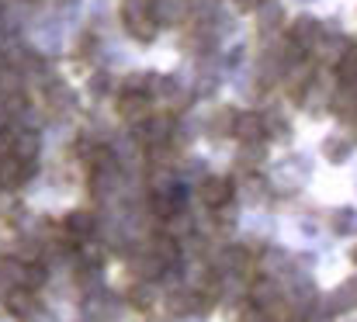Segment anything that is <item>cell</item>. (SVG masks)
<instances>
[{
    "instance_id": "1",
    "label": "cell",
    "mask_w": 357,
    "mask_h": 322,
    "mask_svg": "<svg viewBox=\"0 0 357 322\" xmlns=\"http://www.w3.org/2000/svg\"><path fill=\"white\" fill-rule=\"evenodd\" d=\"M233 194H236V184H233L229 177H205L202 187H198L202 205L212 208V212H222V208L233 201Z\"/></svg>"
},
{
    "instance_id": "2",
    "label": "cell",
    "mask_w": 357,
    "mask_h": 322,
    "mask_svg": "<svg viewBox=\"0 0 357 322\" xmlns=\"http://www.w3.org/2000/svg\"><path fill=\"white\" fill-rule=\"evenodd\" d=\"M115 107H119V114L125 121H146V114H149V94H146V91H135V87L128 84L119 94Z\"/></svg>"
},
{
    "instance_id": "3",
    "label": "cell",
    "mask_w": 357,
    "mask_h": 322,
    "mask_svg": "<svg viewBox=\"0 0 357 322\" xmlns=\"http://www.w3.org/2000/svg\"><path fill=\"white\" fill-rule=\"evenodd\" d=\"M28 177H31V160H21L14 153L0 160V187H21Z\"/></svg>"
},
{
    "instance_id": "4",
    "label": "cell",
    "mask_w": 357,
    "mask_h": 322,
    "mask_svg": "<svg viewBox=\"0 0 357 322\" xmlns=\"http://www.w3.org/2000/svg\"><path fill=\"white\" fill-rule=\"evenodd\" d=\"M288 38L302 49V52H312V49H319V42H323V35H319V24L312 21V17H298L291 28H288Z\"/></svg>"
},
{
    "instance_id": "5",
    "label": "cell",
    "mask_w": 357,
    "mask_h": 322,
    "mask_svg": "<svg viewBox=\"0 0 357 322\" xmlns=\"http://www.w3.org/2000/svg\"><path fill=\"white\" fill-rule=\"evenodd\" d=\"M233 135H236L239 142H246V146H257L260 139H267V118L264 114H253V111L250 114H239Z\"/></svg>"
},
{
    "instance_id": "6",
    "label": "cell",
    "mask_w": 357,
    "mask_h": 322,
    "mask_svg": "<svg viewBox=\"0 0 357 322\" xmlns=\"http://www.w3.org/2000/svg\"><path fill=\"white\" fill-rule=\"evenodd\" d=\"M170 132H174L170 118H149V121H142V128H139V142H146V146H167Z\"/></svg>"
},
{
    "instance_id": "7",
    "label": "cell",
    "mask_w": 357,
    "mask_h": 322,
    "mask_svg": "<svg viewBox=\"0 0 357 322\" xmlns=\"http://www.w3.org/2000/svg\"><path fill=\"white\" fill-rule=\"evenodd\" d=\"M84 163H87V170H91V174H108V170H112V163H115V156H112V149H108V146H91V149L84 153Z\"/></svg>"
},
{
    "instance_id": "8",
    "label": "cell",
    "mask_w": 357,
    "mask_h": 322,
    "mask_svg": "<svg viewBox=\"0 0 357 322\" xmlns=\"http://www.w3.org/2000/svg\"><path fill=\"white\" fill-rule=\"evenodd\" d=\"M91 232H94V218L87 212H77L66 218V236H70V239L84 243V239H91Z\"/></svg>"
},
{
    "instance_id": "9",
    "label": "cell",
    "mask_w": 357,
    "mask_h": 322,
    "mask_svg": "<svg viewBox=\"0 0 357 322\" xmlns=\"http://www.w3.org/2000/svg\"><path fill=\"white\" fill-rule=\"evenodd\" d=\"M31 302H35V291H28V288H10V291L3 295V305H7L14 316H28Z\"/></svg>"
},
{
    "instance_id": "10",
    "label": "cell",
    "mask_w": 357,
    "mask_h": 322,
    "mask_svg": "<svg viewBox=\"0 0 357 322\" xmlns=\"http://www.w3.org/2000/svg\"><path fill=\"white\" fill-rule=\"evenodd\" d=\"M337 77H340V84H354L357 80V42H351L344 49V56L337 59Z\"/></svg>"
},
{
    "instance_id": "11",
    "label": "cell",
    "mask_w": 357,
    "mask_h": 322,
    "mask_svg": "<svg viewBox=\"0 0 357 322\" xmlns=\"http://www.w3.org/2000/svg\"><path fill=\"white\" fill-rule=\"evenodd\" d=\"M323 153H326V160H330V163H344V160L351 156V142H347V139L330 135V139L323 142Z\"/></svg>"
},
{
    "instance_id": "12",
    "label": "cell",
    "mask_w": 357,
    "mask_h": 322,
    "mask_svg": "<svg viewBox=\"0 0 357 322\" xmlns=\"http://www.w3.org/2000/svg\"><path fill=\"white\" fill-rule=\"evenodd\" d=\"M153 253H156L163 263H174V260H177V253H181V246H177V239H174V236H163V232H160V236H156V243H153Z\"/></svg>"
},
{
    "instance_id": "13",
    "label": "cell",
    "mask_w": 357,
    "mask_h": 322,
    "mask_svg": "<svg viewBox=\"0 0 357 322\" xmlns=\"http://www.w3.org/2000/svg\"><path fill=\"white\" fill-rule=\"evenodd\" d=\"M35 153H38V135H35V132H21V135H14V156L31 160Z\"/></svg>"
},
{
    "instance_id": "14",
    "label": "cell",
    "mask_w": 357,
    "mask_h": 322,
    "mask_svg": "<svg viewBox=\"0 0 357 322\" xmlns=\"http://www.w3.org/2000/svg\"><path fill=\"white\" fill-rule=\"evenodd\" d=\"M354 225V215L347 212V215H337V229H351Z\"/></svg>"
},
{
    "instance_id": "15",
    "label": "cell",
    "mask_w": 357,
    "mask_h": 322,
    "mask_svg": "<svg viewBox=\"0 0 357 322\" xmlns=\"http://www.w3.org/2000/svg\"><path fill=\"white\" fill-rule=\"evenodd\" d=\"M354 256H357V253H354Z\"/></svg>"
}]
</instances>
